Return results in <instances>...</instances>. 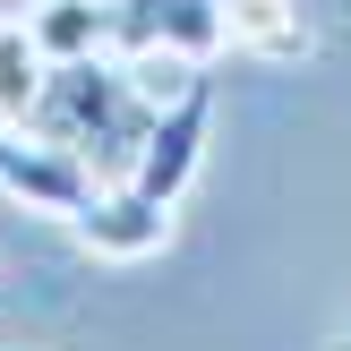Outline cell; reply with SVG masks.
I'll use <instances>...</instances> for the list:
<instances>
[{"mask_svg":"<svg viewBox=\"0 0 351 351\" xmlns=\"http://www.w3.org/2000/svg\"><path fill=\"white\" fill-rule=\"evenodd\" d=\"M223 51L291 60V51H308V26H300L291 0H223Z\"/></svg>","mask_w":351,"mask_h":351,"instance_id":"8992f818","label":"cell"},{"mask_svg":"<svg viewBox=\"0 0 351 351\" xmlns=\"http://www.w3.org/2000/svg\"><path fill=\"white\" fill-rule=\"evenodd\" d=\"M69 232H77L95 257H154L171 240V206L146 197L137 180H95V197L69 215Z\"/></svg>","mask_w":351,"mask_h":351,"instance_id":"5b68a950","label":"cell"},{"mask_svg":"<svg viewBox=\"0 0 351 351\" xmlns=\"http://www.w3.org/2000/svg\"><path fill=\"white\" fill-rule=\"evenodd\" d=\"M43 77H51V60H43V43H34V26L26 17H0V120H9V129H26Z\"/></svg>","mask_w":351,"mask_h":351,"instance_id":"ba28073f","label":"cell"},{"mask_svg":"<svg viewBox=\"0 0 351 351\" xmlns=\"http://www.w3.org/2000/svg\"><path fill=\"white\" fill-rule=\"evenodd\" d=\"M112 51L163 60V69H206L223 51V0H112Z\"/></svg>","mask_w":351,"mask_h":351,"instance_id":"7a4b0ae2","label":"cell"},{"mask_svg":"<svg viewBox=\"0 0 351 351\" xmlns=\"http://www.w3.org/2000/svg\"><path fill=\"white\" fill-rule=\"evenodd\" d=\"M0 189H9L17 206H34V215H60L69 223L86 197H95V171H86L69 146H51V137L0 120Z\"/></svg>","mask_w":351,"mask_h":351,"instance_id":"277c9868","label":"cell"},{"mask_svg":"<svg viewBox=\"0 0 351 351\" xmlns=\"http://www.w3.org/2000/svg\"><path fill=\"white\" fill-rule=\"evenodd\" d=\"M335 351H351V326H343V335H335Z\"/></svg>","mask_w":351,"mask_h":351,"instance_id":"9c48e42d","label":"cell"},{"mask_svg":"<svg viewBox=\"0 0 351 351\" xmlns=\"http://www.w3.org/2000/svg\"><path fill=\"white\" fill-rule=\"evenodd\" d=\"M26 26L43 60H86V51H112V0H34Z\"/></svg>","mask_w":351,"mask_h":351,"instance_id":"52a82bcc","label":"cell"},{"mask_svg":"<svg viewBox=\"0 0 351 351\" xmlns=\"http://www.w3.org/2000/svg\"><path fill=\"white\" fill-rule=\"evenodd\" d=\"M189 69H171V77H146V60H120V51H86V60H51L43 95H34L26 129L51 137V146H69L95 180H129L137 154H146L154 120H163V103L180 95Z\"/></svg>","mask_w":351,"mask_h":351,"instance_id":"6da1fadb","label":"cell"},{"mask_svg":"<svg viewBox=\"0 0 351 351\" xmlns=\"http://www.w3.org/2000/svg\"><path fill=\"white\" fill-rule=\"evenodd\" d=\"M206 129H215V77H206V69H189L180 95L163 103V120H154V137H146V154H137L129 180L146 189V197L180 206V189L197 180V163H206Z\"/></svg>","mask_w":351,"mask_h":351,"instance_id":"3957f363","label":"cell"}]
</instances>
